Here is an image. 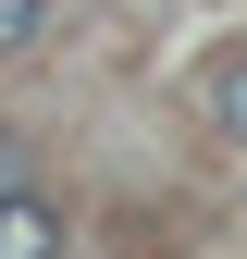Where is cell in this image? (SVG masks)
I'll return each instance as SVG.
<instances>
[{
  "label": "cell",
  "instance_id": "obj_1",
  "mask_svg": "<svg viewBox=\"0 0 247 259\" xmlns=\"http://www.w3.org/2000/svg\"><path fill=\"white\" fill-rule=\"evenodd\" d=\"M0 259H62V210L37 185H0Z\"/></svg>",
  "mask_w": 247,
  "mask_h": 259
},
{
  "label": "cell",
  "instance_id": "obj_2",
  "mask_svg": "<svg viewBox=\"0 0 247 259\" xmlns=\"http://www.w3.org/2000/svg\"><path fill=\"white\" fill-rule=\"evenodd\" d=\"M198 111H210V136H235V148H247V50H223V62L198 74Z\"/></svg>",
  "mask_w": 247,
  "mask_h": 259
},
{
  "label": "cell",
  "instance_id": "obj_3",
  "mask_svg": "<svg viewBox=\"0 0 247 259\" xmlns=\"http://www.w3.org/2000/svg\"><path fill=\"white\" fill-rule=\"evenodd\" d=\"M37 25H50V0H0V50H25Z\"/></svg>",
  "mask_w": 247,
  "mask_h": 259
}]
</instances>
